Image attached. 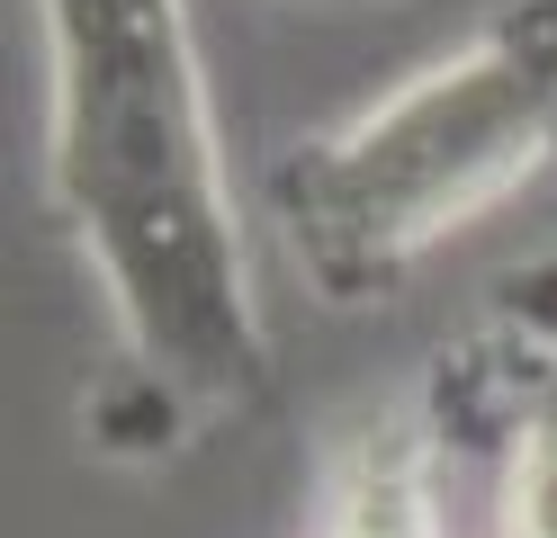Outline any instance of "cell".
<instances>
[{
    "mask_svg": "<svg viewBox=\"0 0 557 538\" xmlns=\"http://www.w3.org/2000/svg\"><path fill=\"white\" fill-rule=\"evenodd\" d=\"M46 46V198L109 305L145 422L189 440L278 377L189 0H27Z\"/></svg>",
    "mask_w": 557,
    "mask_h": 538,
    "instance_id": "obj_1",
    "label": "cell"
},
{
    "mask_svg": "<svg viewBox=\"0 0 557 538\" xmlns=\"http://www.w3.org/2000/svg\"><path fill=\"white\" fill-rule=\"evenodd\" d=\"M540 179H557V0H504L441 63L306 135L270 171V215L324 305H387Z\"/></svg>",
    "mask_w": 557,
    "mask_h": 538,
    "instance_id": "obj_2",
    "label": "cell"
},
{
    "mask_svg": "<svg viewBox=\"0 0 557 538\" xmlns=\"http://www.w3.org/2000/svg\"><path fill=\"white\" fill-rule=\"evenodd\" d=\"M432 413H387L351 430L324 466V538H449Z\"/></svg>",
    "mask_w": 557,
    "mask_h": 538,
    "instance_id": "obj_3",
    "label": "cell"
},
{
    "mask_svg": "<svg viewBox=\"0 0 557 538\" xmlns=\"http://www.w3.org/2000/svg\"><path fill=\"white\" fill-rule=\"evenodd\" d=\"M485 422H495V538H557V350L495 323Z\"/></svg>",
    "mask_w": 557,
    "mask_h": 538,
    "instance_id": "obj_4",
    "label": "cell"
},
{
    "mask_svg": "<svg viewBox=\"0 0 557 538\" xmlns=\"http://www.w3.org/2000/svg\"><path fill=\"white\" fill-rule=\"evenodd\" d=\"M495 323L521 341H540L557 350V251H531V261H512L495 278Z\"/></svg>",
    "mask_w": 557,
    "mask_h": 538,
    "instance_id": "obj_5",
    "label": "cell"
}]
</instances>
